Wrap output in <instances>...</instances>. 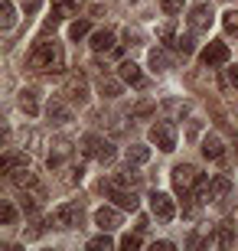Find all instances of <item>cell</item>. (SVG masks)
I'll return each instance as SVG.
<instances>
[{"label": "cell", "instance_id": "5", "mask_svg": "<svg viewBox=\"0 0 238 251\" xmlns=\"http://www.w3.org/2000/svg\"><path fill=\"white\" fill-rule=\"evenodd\" d=\"M196 179H199V170H196V167H189V163L173 167V189L180 196H189L192 189H196Z\"/></svg>", "mask_w": 238, "mask_h": 251}, {"label": "cell", "instance_id": "3", "mask_svg": "<svg viewBox=\"0 0 238 251\" xmlns=\"http://www.w3.org/2000/svg\"><path fill=\"white\" fill-rule=\"evenodd\" d=\"M101 189L108 193V199L118 205V209H131V212H137L140 199H137L134 189H124V186H118V183H111V179H108V183H101Z\"/></svg>", "mask_w": 238, "mask_h": 251}, {"label": "cell", "instance_id": "16", "mask_svg": "<svg viewBox=\"0 0 238 251\" xmlns=\"http://www.w3.org/2000/svg\"><path fill=\"white\" fill-rule=\"evenodd\" d=\"M65 157H72V144H69L65 137H59L53 144V150H49V167H62Z\"/></svg>", "mask_w": 238, "mask_h": 251}, {"label": "cell", "instance_id": "41", "mask_svg": "<svg viewBox=\"0 0 238 251\" xmlns=\"http://www.w3.org/2000/svg\"><path fill=\"white\" fill-rule=\"evenodd\" d=\"M229 82L238 88V65H235V69H229Z\"/></svg>", "mask_w": 238, "mask_h": 251}, {"label": "cell", "instance_id": "1", "mask_svg": "<svg viewBox=\"0 0 238 251\" xmlns=\"http://www.w3.org/2000/svg\"><path fill=\"white\" fill-rule=\"evenodd\" d=\"M29 69H33V72H46V75H62V69H65L62 43L39 39L36 46L29 49Z\"/></svg>", "mask_w": 238, "mask_h": 251}, {"label": "cell", "instance_id": "37", "mask_svg": "<svg viewBox=\"0 0 238 251\" xmlns=\"http://www.w3.org/2000/svg\"><path fill=\"white\" fill-rule=\"evenodd\" d=\"M154 111V104L147 101V104H137V108H134V118H147V114Z\"/></svg>", "mask_w": 238, "mask_h": 251}, {"label": "cell", "instance_id": "31", "mask_svg": "<svg viewBox=\"0 0 238 251\" xmlns=\"http://www.w3.org/2000/svg\"><path fill=\"white\" fill-rule=\"evenodd\" d=\"M160 7H163L166 17H176V13L183 10V0H160Z\"/></svg>", "mask_w": 238, "mask_h": 251}, {"label": "cell", "instance_id": "40", "mask_svg": "<svg viewBox=\"0 0 238 251\" xmlns=\"http://www.w3.org/2000/svg\"><path fill=\"white\" fill-rule=\"evenodd\" d=\"M154 251H173V245H170V242H157Z\"/></svg>", "mask_w": 238, "mask_h": 251}, {"label": "cell", "instance_id": "7", "mask_svg": "<svg viewBox=\"0 0 238 251\" xmlns=\"http://www.w3.org/2000/svg\"><path fill=\"white\" fill-rule=\"evenodd\" d=\"M150 212L160 219V222H173L176 219V205H173V196L166 193H154L150 196Z\"/></svg>", "mask_w": 238, "mask_h": 251}, {"label": "cell", "instance_id": "35", "mask_svg": "<svg viewBox=\"0 0 238 251\" xmlns=\"http://www.w3.org/2000/svg\"><path fill=\"white\" fill-rule=\"evenodd\" d=\"M82 163H72V167H69V173H65V179H69V183H75V179H82Z\"/></svg>", "mask_w": 238, "mask_h": 251}, {"label": "cell", "instance_id": "26", "mask_svg": "<svg viewBox=\"0 0 238 251\" xmlns=\"http://www.w3.org/2000/svg\"><path fill=\"white\" fill-rule=\"evenodd\" d=\"M0 222H3V225L17 222V205L10 202V199H3V205H0Z\"/></svg>", "mask_w": 238, "mask_h": 251}, {"label": "cell", "instance_id": "6", "mask_svg": "<svg viewBox=\"0 0 238 251\" xmlns=\"http://www.w3.org/2000/svg\"><path fill=\"white\" fill-rule=\"evenodd\" d=\"M150 140H154L157 147L163 150V153H170V150H176V127L170 121H160L150 127Z\"/></svg>", "mask_w": 238, "mask_h": 251}, {"label": "cell", "instance_id": "38", "mask_svg": "<svg viewBox=\"0 0 238 251\" xmlns=\"http://www.w3.org/2000/svg\"><path fill=\"white\" fill-rule=\"evenodd\" d=\"M124 39H128V43H131V46H134V43H137V39H140V33H137V29H124Z\"/></svg>", "mask_w": 238, "mask_h": 251}, {"label": "cell", "instance_id": "11", "mask_svg": "<svg viewBox=\"0 0 238 251\" xmlns=\"http://www.w3.org/2000/svg\"><path fill=\"white\" fill-rule=\"evenodd\" d=\"M189 26H192V33H206V29L212 26V7L199 3V7L189 13Z\"/></svg>", "mask_w": 238, "mask_h": 251}, {"label": "cell", "instance_id": "18", "mask_svg": "<svg viewBox=\"0 0 238 251\" xmlns=\"http://www.w3.org/2000/svg\"><path fill=\"white\" fill-rule=\"evenodd\" d=\"M82 7H85V0H53V13L59 20L62 17H75Z\"/></svg>", "mask_w": 238, "mask_h": 251}, {"label": "cell", "instance_id": "29", "mask_svg": "<svg viewBox=\"0 0 238 251\" xmlns=\"http://www.w3.org/2000/svg\"><path fill=\"white\" fill-rule=\"evenodd\" d=\"M173 33H176V20H166L163 26L157 29V36L163 39V43H173Z\"/></svg>", "mask_w": 238, "mask_h": 251}, {"label": "cell", "instance_id": "42", "mask_svg": "<svg viewBox=\"0 0 238 251\" xmlns=\"http://www.w3.org/2000/svg\"><path fill=\"white\" fill-rule=\"evenodd\" d=\"M235 157H238V144H235Z\"/></svg>", "mask_w": 238, "mask_h": 251}, {"label": "cell", "instance_id": "39", "mask_svg": "<svg viewBox=\"0 0 238 251\" xmlns=\"http://www.w3.org/2000/svg\"><path fill=\"white\" fill-rule=\"evenodd\" d=\"M39 3H43V0H23V10H26V13H33Z\"/></svg>", "mask_w": 238, "mask_h": 251}, {"label": "cell", "instance_id": "20", "mask_svg": "<svg viewBox=\"0 0 238 251\" xmlns=\"http://www.w3.org/2000/svg\"><path fill=\"white\" fill-rule=\"evenodd\" d=\"M202 153H206L209 160H222L225 157V147H222V140L215 137V134H209V137L202 140Z\"/></svg>", "mask_w": 238, "mask_h": 251}, {"label": "cell", "instance_id": "4", "mask_svg": "<svg viewBox=\"0 0 238 251\" xmlns=\"http://www.w3.org/2000/svg\"><path fill=\"white\" fill-rule=\"evenodd\" d=\"M49 222L55 225V228H75V225L82 222V209L75 202H65V205H55L53 215H49Z\"/></svg>", "mask_w": 238, "mask_h": 251}, {"label": "cell", "instance_id": "24", "mask_svg": "<svg viewBox=\"0 0 238 251\" xmlns=\"http://www.w3.org/2000/svg\"><path fill=\"white\" fill-rule=\"evenodd\" d=\"M124 157H128V163H147V160H150V150H147L144 144H134V147H128Z\"/></svg>", "mask_w": 238, "mask_h": 251}, {"label": "cell", "instance_id": "8", "mask_svg": "<svg viewBox=\"0 0 238 251\" xmlns=\"http://www.w3.org/2000/svg\"><path fill=\"white\" fill-rule=\"evenodd\" d=\"M62 95L69 98V101H79V104H85V101H88V82H85L82 75H69V78H65V88H62Z\"/></svg>", "mask_w": 238, "mask_h": 251}, {"label": "cell", "instance_id": "19", "mask_svg": "<svg viewBox=\"0 0 238 251\" xmlns=\"http://www.w3.org/2000/svg\"><path fill=\"white\" fill-rule=\"evenodd\" d=\"M20 108H23L29 118L39 114V92L36 88H23V92H20Z\"/></svg>", "mask_w": 238, "mask_h": 251}, {"label": "cell", "instance_id": "32", "mask_svg": "<svg viewBox=\"0 0 238 251\" xmlns=\"http://www.w3.org/2000/svg\"><path fill=\"white\" fill-rule=\"evenodd\" d=\"M173 49H176V52H183V56H189V52H192V36H180V39H173Z\"/></svg>", "mask_w": 238, "mask_h": 251}, {"label": "cell", "instance_id": "22", "mask_svg": "<svg viewBox=\"0 0 238 251\" xmlns=\"http://www.w3.org/2000/svg\"><path fill=\"white\" fill-rule=\"evenodd\" d=\"M13 23H17V7H13V0H3L0 3V26L13 29Z\"/></svg>", "mask_w": 238, "mask_h": 251}, {"label": "cell", "instance_id": "23", "mask_svg": "<svg viewBox=\"0 0 238 251\" xmlns=\"http://www.w3.org/2000/svg\"><path fill=\"white\" fill-rule=\"evenodd\" d=\"M20 167H26V157H20V153H3V160H0V170H3V173H17Z\"/></svg>", "mask_w": 238, "mask_h": 251}, {"label": "cell", "instance_id": "30", "mask_svg": "<svg viewBox=\"0 0 238 251\" xmlns=\"http://www.w3.org/2000/svg\"><path fill=\"white\" fill-rule=\"evenodd\" d=\"M111 245H114V242H111L108 232H105V235H98V238H92V242H88V248H92V251H108Z\"/></svg>", "mask_w": 238, "mask_h": 251}, {"label": "cell", "instance_id": "34", "mask_svg": "<svg viewBox=\"0 0 238 251\" xmlns=\"http://www.w3.org/2000/svg\"><path fill=\"white\" fill-rule=\"evenodd\" d=\"M121 248H124V251H137L140 238H137V235H124V238H121Z\"/></svg>", "mask_w": 238, "mask_h": 251}, {"label": "cell", "instance_id": "13", "mask_svg": "<svg viewBox=\"0 0 238 251\" xmlns=\"http://www.w3.org/2000/svg\"><path fill=\"white\" fill-rule=\"evenodd\" d=\"M118 75H121V82L134 85V88H140V85H144V75H140V65H134L131 59H128V62H121V65H118Z\"/></svg>", "mask_w": 238, "mask_h": 251}, {"label": "cell", "instance_id": "17", "mask_svg": "<svg viewBox=\"0 0 238 251\" xmlns=\"http://www.w3.org/2000/svg\"><path fill=\"white\" fill-rule=\"evenodd\" d=\"M92 49L95 52H111V49H114V33H111V29H95L92 33Z\"/></svg>", "mask_w": 238, "mask_h": 251}, {"label": "cell", "instance_id": "12", "mask_svg": "<svg viewBox=\"0 0 238 251\" xmlns=\"http://www.w3.org/2000/svg\"><path fill=\"white\" fill-rule=\"evenodd\" d=\"M10 179L17 183L20 189H36V193H43V186H39V179H36V173L29 167H20L17 173H10Z\"/></svg>", "mask_w": 238, "mask_h": 251}, {"label": "cell", "instance_id": "14", "mask_svg": "<svg viewBox=\"0 0 238 251\" xmlns=\"http://www.w3.org/2000/svg\"><path fill=\"white\" fill-rule=\"evenodd\" d=\"M229 193H232V179L229 176H212V183H209V199L212 202H225Z\"/></svg>", "mask_w": 238, "mask_h": 251}, {"label": "cell", "instance_id": "33", "mask_svg": "<svg viewBox=\"0 0 238 251\" xmlns=\"http://www.w3.org/2000/svg\"><path fill=\"white\" fill-rule=\"evenodd\" d=\"M118 92H121V85L114 82V78H101V95H108V98H114Z\"/></svg>", "mask_w": 238, "mask_h": 251}, {"label": "cell", "instance_id": "9", "mask_svg": "<svg viewBox=\"0 0 238 251\" xmlns=\"http://www.w3.org/2000/svg\"><path fill=\"white\" fill-rule=\"evenodd\" d=\"M232 59V52H229V46L225 43H209V46L202 49V65H225Z\"/></svg>", "mask_w": 238, "mask_h": 251}, {"label": "cell", "instance_id": "25", "mask_svg": "<svg viewBox=\"0 0 238 251\" xmlns=\"http://www.w3.org/2000/svg\"><path fill=\"white\" fill-rule=\"evenodd\" d=\"M150 65H154V72H163V69H170V56L163 49H150Z\"/></svg>", "mask_w": 238, "mask_h": 251}, {"label": "cell", "instance_id": "2", "mask_svg": "<svg viewBox=\"0 0 238 251\" xmlns=\"http://www.w3.org/2000/svg\"><path fill=\"white\" fill-rule=\"evenodd\" d=\"M82 153H85V157H92V160H98V163H111V160H114L111 140L98 137V134H85V137H82Z\"/></svg>", "mask_w": 238, "mask_h": 251}, {"label": "cell", "instance_id": "15", "mask_svg": "<svg viewBox=\"0 0 238 251\" xmlns=\"http://www.w3.org/2000/svg\"><path fill=\"white\" fill-rule=\"evenodd\" d=\"M46 114H49V121H55V124L72 121V111H69V104H65V101H59V98H53V101L46 104Z\"/></svg>", "mask_w": 238, "mask_h": 251}, {"label": "cell", "instance_id": "28", "mask_svg": "<svg viewBox=\"0 0 238 251\" xmlns=\"http://www.w3.org/2000/svg\"><path fill=\"white\" fill-rule=\"evenodd\" d=\"M88 29H92V26H88V20H75L72 26H69V36H72V39H82V36H88Z\"/></svg>", "mask_w": 238, "mask_h": 251}, {"label": "cell", "instance_id": "36", "mask_svg": "<svg viewBox=\"0 0 238 251\" xmlns=\"http://www.w3.org/2000/svg\"><path fill=\"white\" fill-rule=\"evenodd\" d=\"M20 205H23V212H36V199H33V196H20Z\"/></svg>", "mask_w": 238, "mask_h": 251}, {"label": "cell", "instance_id": "27", "mask_svg": "<svg viewBox=\"0 0 238 251\" xmlns=\"http://www.w3.org/2000/svg\"><path fill=\"white\" fill-rule=\"evenodd\" d=\"M222 26H225V33H229V36L238 39V10H229V13L222 17Z\"/></svg>", "mask_w": 238, "mask_h": 251}, {"label": "cell", "instance_id": "21", "mask_svg": "<svg viewBox=\"0 0 238 251\" xmlns=\"http://www.w3.org/2000/svg\"><path fill=\"white\" fill-rule=\"evenodd\" d=\"M212 242L219 245V248H232V245H235V228H232L229 222H222L219 228H215V238H212Z\"/></svg>", "mask_w": 238, "mask_h": 251}, {"label": "cell", "instance_id": "10", "mask_svg": "<svg viewBox=\"0 0 238 251\" xmlns=\"http://www.w3.org/2000/svg\"><path fill=\"white\" fill-rule=\"evenodd\" d=\"M95 225H98L101 232H114L121 225V215H118V209H111V205H101L98 212H95Z\"/></svg>", "mask_w": 238, "mask_h": 251}]
</instances>
